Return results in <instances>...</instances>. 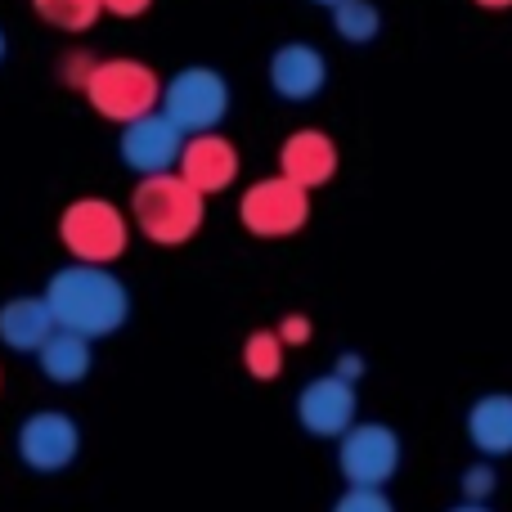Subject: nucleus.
Listing matches in <instances>:
<instances>
[{
  "mask_svg": "<svg viewBox=\"0 0 512 512\" xmlns=\"http://www.w3.org/2000/svg\"><path fill=\"white\" fill-rule=\"evenodd\" d=\"M490 490H495V468H490V463H472V468L463 472V499L481 504Z\"/></svg>",
  "mask_w": 512,
  "mask_h": 512,
  "instance_id": "nucleus-22",
  "label": "nucleus"
},
{
  "mask_svg": "<svg viewBox=\"0 0 512 512\" xmlns=\"http://www.w3.org/2000/svg\"><path fill=\"white\" fill-rule=\"evenodd\" d=\"M131 225L158 248H185L207 216V198L194 185L167 171V176H144L131 189V207H126Z\"/></svg>",
  "mask_w": 512,
  "mask_h": 512,
  "instance_id": "nucleus-2",
  "label": "nucleus"
},
{
  "mask_svg": "<svg viewBox=\"0 0 512 512\" xmlns=\"http://www.w3.org/2000/svg\"><path fill=\"white\" fill-rule=\"evenodd\" d=\"M315 5H328V9H333V5H342V0H315Z\"/></svg>",
  "mask_w": 512,
  "mask_h": 512,
  "instance_id": "nucleus-29",
  "label": "nucleus"
},
{
  "mask_svg": "<svg viewBox=\"0 0 512 512\" xmlns=\"http://www.w3.org/2000/svg\"><path fill=\"white\" fill-rule=\"evenodd\" d=\"M36 364H41L45 382H54V387H81L90 378V369H95V342L54 328L50 342L36 351Z\"/></svg>",
  "mask_w": 512,
  "mask_h": 512,
  "instance_id": "nucleus-15",
  "label": "nucleus"
},
{
  "mask_svg": "<svg viewBox=\"0 0 512 512\" xmlns=\"http://www.w3.org/2000/svg\"><path fill=\"white\" fill-rule=\"evenodd\" d=\"M333 373H337V378H342V382H351V387H355V382L364 378V360H360V355H355V351H346V355H337Z\"/></svg>",
  "mask_w": 512,
  "mask_h": 512,
  "instance_id": "nucleus-25",
  "label": "nucleus"
},
{
  "mask_svg": "<svg viewBox=\"0 0 512 512\" xmlns=\"http://www.w3.org/2000/svg\"><path fill=\"white\" fill-rule=\"evenodd\" d=\"M158 108L185 135H212L230 117V81L216 68H207V63H189L176 77L162 81Z\"/></svg>",
  "mask_w": 512,
  "mask_h": 512,
  "instance_id": "nucleus-5",
  "label": "nucleus"
},
{
  "mask_svg": "<svg viewBox=\"0 0 512 512\" xmlns=\"http://www.w3.org/2000/svg\"><path fill=\"white\" fill-rule=\"evenodd\" d=\"M468 441L486 459H504L512 454V396L508 391H490L468 409Z\"/></svg>",
  "mask_w": 512,
  "mask_h": 512,
  "instance_id": "nucleus-16",
  "label": "nucleus"
},
{
  "mask_svg": "<svg viewBox=\"0 0 512 512\" xmlns=\"http://www.w3.org/2000/svg\"><path fill=\"white\" fill-rule=\"evenodd\" d=\"M41 297L54 315V328L77 333L86 342L122 333L131 319V288L113 274V265L68 261L45 279Z\"/></svg>",
  "mask_w": 512,
  "mask_h": 512,
  "instance_id": "nucleus-1",
  "label": "nucleus"
},
{
  "mask_svg": "<svg viewBox=\"0 0 512 512\" xmlns=\"http://www.w3.org/2000/svg\"><path fill=\"white\" fill-rule=\"evenodd\" d=\"M185 140L189 135L171 122L162 108L153 113L135 117V122L122 126V140H117V158H122L126 171L135 176H167V171L180 167V153H185Z\"/></svg>",
  "mask_w": 512,
  "mask_h": 512,
  "instance_id": "nucleus-9",
  "label": "nucleus"
},
{
  "mask_svg": "<svg viewBox=\"0 0 512 512\" xmlns=\"http://www.w3.org/2000/svg\"><path fill=\"white\" fill-rule=\"evenodd\" d=\"M176 176L185 185H194L203 198L221 194L239 180V149H234L225 135H189L185 140V153H180V167Z\"/></svg>",
  "mask_w": 512,
  "mask_h": 512,
  "instance_id": "nucleus-11",
  "label": "nucleus"
},
{
  "mask_svg": "<svg viewBox=\"0 0 512 512\" xmlns=\"http://www.w3.org/2000/svg\"><path fill=\"white\" fill-rule=\"evenodd\" d=\"M95 63H99V54H90V50H68L59 59V81L68 90H86V81H90V72H95Z\"/></svg>",
  "mask_w": 512,
  "mask_h": 512,
  "instance_id": "nucleus-20",
  "label": "nucleus"
},
{
  "mask_svg": "<svg viewBox=\"0 0 512 512\" xmlns=\"http://www.w3.org/2000/svg\"><path fill=\"white\" fill-rule=\"evenodd\" d=\"M99 5H104V14H113V18H140V14H149L153 0H99Z\"/></svg>",
  "mask_w": 512,
  "mask_h": 512,
  "instance_id": "nucleus-24",
  "label": "nucleus"
},
{
  "mask_svg": "<svg viewBox=\"0 0 512 512\" xmlns=\"http://www.w3.org/2000/svg\"><path fill=\"white\" fill-rule=\"evenodd\" d=\"M239 221L256 239H288L310 221V189L292 185L283 176L256 180L239 198Z\"/></svg>",
  "mask_w": 512,
  "mask_h": 512,
  "instance_id": "nucleus-8",
  "label": "nucleus"
},
{
  "mask_svg": "<svg viewBox=\"0 0 512 512\" xmlns=\"http://www.w3.org/2000/svg\"><path fill=\"white\" fill-rule=\"evenodd\" d=\"M328 81V63L315 45L306 41H288L270 54V86L279 99H292V104H306L324 90Z\"/></svg>",
  "mask_w": 512,
  "mask_h": 512,
  "instance_id": "nucleus-12",
  "label": "nucleus"
},
{
  "mask_svg": "<svg viewBox=\"0 0 512 512\" xmlns=\"http://www.w3.org/2000/svg\"><path fill=\"white\" fill-rule=\"evenodd\" d=\"M86 104L95 108L104 122H135V117L153 113L162 99V77L149 68L144 59H126V54H113V59H99L95 72L86 81Z\"/></svg>",
  "mask_w": 512,
  "mask_h": 512,
  "instance_id": "nucleus-4",
  "label": "nucleus"
},
{
  "mask_svg": "<svg viewBox=\"0 0 512 512\" xmlns=\"http://www.w3.org/2000/svg\"><path fill=\"white\" fill-rule=\"evenodd\" d=\"M337 171V144L324 131L306 126V131H292L279 149V176L292 180L301 189H319L328 185Z\"/></svg>",
  "mask_w": 512,
  "mask_h": 512,
  "instance_id": "nucleus-13",
  "label": "nucleus"
},
{
  "mask_svg": "<svg viewBox=\"0 0 512 512\" xmlns=\"http://www.w3.org/2000/svg\"><path fill=\"white\" fill-rule=\"evenodd\" d=\"M0 391H5V369H0Z\"/></svg>",
  "mask_w": 512,
  "mask_h": 512,
  "instance_id": "nucleus-30",
  "label": "nucleus"
},
{
  "mask_svg": "<svg viewBox=\"0 0 512 512\" xmlns=\"http://www.w3.org/2000/svg\"><path fill=\"white\" fill-rule=\"evenodd\" d=\"M355 409H360V396H355L351 382H342L337 373H324V378L306 382L297 396V423L306 427L310 436H342L355 427Z\"/></svg>",
  "mask_w": 512,
  "mask_h": 512,
  "instance_id": "nucleus-10",
  "label": "nucleus"
},
{
  "mask_svg": "<svg viewBox=\"0 0 512 512\" xmlns=\"http://www.w3.org/2000/svg\"><path fill=\"white\" fill-rule=\"evenodd\" d=\"M54 333V315L41 292H18L0 301V346L14 355H36Z\"/></svg>",
  "mask_w": 512,
  "mask_h": 512,
  "instance_id": "nucleus-14",
  "label": "nucleus"
},
{
  "mask_svg": "<svg viewBox=\"0 0 512 512\" xmlns=\"http://www.w3.org/2000/svg\"><path fill=\"white\" fill-rule=\"evenodd\" d=\"M337 468L346 486L382 490L400 468V436L387 423H355L351 432L337 436Z\"/></svg>",
  "mask_w": 512,
  "mask_h": 512,
  "instance_id": "nucleus-7",
  "label": "nucleus"
},
{
  "mask_svg": "<svg viewBox=\"0 0 512 512\" xmlns=\"http://www.w3.org/2000/svg\"><path fill=\"white\" fill-rule=\"evenodd\" d=\"M59 243L72 261L113 265L122 261L126 243H131V216L99 194L72 198L59 212Z\"/></svg>",
  "mask_w": 512,
  "mask_h": 512,
  "instance_id": "nucleus-3",
  "label": "nucleus"
},
{
  "mask_svg": "<svg viewBox=\"0 0 512 512\" xmlns=\"http://www.w3.org/2000/svg\"><path fill=\"white\" fill-rule=\"evenodd\" d=\"M32 9L41 23L54 27V32H90L95 18L104 14L99 0H32Z\"/></svg>",
  "mask_w": 512,
  "mask_h": 512,
  "instance_id": "nucleus-17",
  "label": "nucleus"
},
{
  "mask_svg": "<svg viewBox=\"0 0 512 512\" xmlns=\"http://www.w3.org/2000/svg\"><path fill=\"white\" fill-rule=\"evenodd\" d=\"M274 333H279V342H283V346H306L315 328H310V319H306V315H283V324L274 328Z\"/></svg>",
  "mask_w": 512,
  "mask_h": 512,
  "instance_id": "nucleus-23",
  "label": "nucleus"
},
{
  "mask_svg": "<svg viewBox=\"0 0 512 512\" xmlns=\"http://www.w3.org/2000/svg\"><path fill=\"white\" fill-rule=\"evenodd\" d=\"M14 454L27 472H68L81 454V423L68 409H32L14 432Z\"/></svg>",
  "mask_w": 512,
  "mask_h": 512,
  "instance_id": "nucleus-6",
  "label": "nucleus"
},
{
  "mask_svg": "<svg viewBox=\"0 0 512 512\" xmlns=\"http://www.w3.org/2000/svg\"><path fill=\"white\" fill-rule=\"evenodd\" d=\"M450 512H490L486 504H459V508H450Z\"/></svg>",
  "mask_w": 512,
  "mask_h": 512,
  "instance_id": "nucleus-28",
  "label": "nucleus"
},
{
  "mask_svg": "<svg viewBox=\"0 0 512 512\" xmlns=\"http://www.w3.org/2000/svg\"><path fill=\"white\" fill-rule=\"evenodd\" d=\"M333 512H396V504H391L382 490H346L342 499L333 504Z\"/></svg>",
  "mask_w": 512,
  "mask_h": 512,
  "instance_id": "nucleus-21",
  "label": "nucleus"
},
{
  "mask_svg": "<svg viewBox=\"0 0 512 512\" xmlns=\"http://www.w3.org/2000/svg\"><path fill=\"white\" fill-rule=\"evenodd\" d=\"M5 59H9V36H5V27H0V68H5Z\"/></svg>",
  "mask_w": 512,
  "mask_h": 512,
  "instance_id": "nucleus-26",
  "label": "nucleus"
},
{
  "mask_svg": "<svg viewBox=\"0 0 512 512\" xmlns=\"http://www.w3.org/2000/svg\"><path fill=\"white\" fill-rule=\"evenodd\" d=\"M477 5H481V9H508L512 0H477Z\"/></svg>",
  "mask_w": 512,
  "mask_h": 512,
  "instance_id": "nucleus-27",
  "label": "nucleus"
},
{
  "mask_svg": "<svg viewBox=\"0 0 512 512\" xmlns=\"http://www.w3.org/2000/svg\"><path fill=\"white\" fill-rule=\"evenodd\" d=\"M333 32L351 45H369L382 32V14L369 0H342V5H333Z\"/></svg>",
  "mask_w": 512,
  "mask_h": 512,
  "instance_id": "nucleus-18",
  "label": "nucleus"
},
{
  "mask_svg": "<svg viewBox=\"0 0 512 512\" xmlns=\"http://www.w3.org/2000/svg\"><path fill=\"white\" fill-rule=\"evenodd\" d=\"M243 369L252 373L256 382H274L283 373V342L270 328H256V333L243 342Z\"/></svg>",
  "mask_w": 512,
  "mask_h": 512,
  "instance_id": "nucleus-19",
  "label": "nucleus"
}]
</instances>
